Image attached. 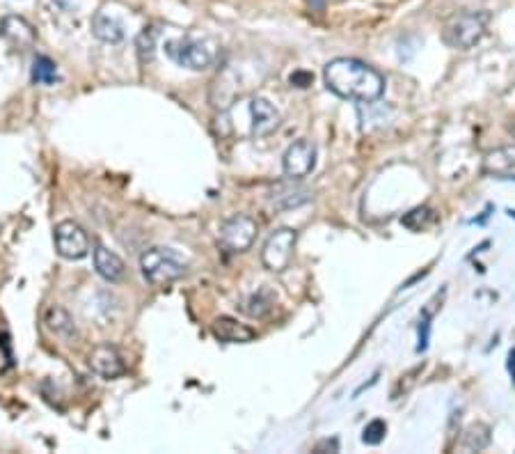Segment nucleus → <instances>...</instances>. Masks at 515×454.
Instances as JSON below:
<instances>
[{"instance_id":"22","label":"nucleus","mask_w":515,"mask_h":454,"mask_svg":"<svg viewBox=\"0 0 515 454\" xmlns=\"http://www.w3.org/2000/svg\"><path fill=\"white\" fill-rule=\"evenodd\" d=\"M156 39H158V30L156 28H145L142 33L138 35V56H140V62H149L154 58L156 53Z\"/></svg>"},{"instance_id":"24","label":"nucleus","mask_w":515,"mask_h":454,"mask_svg":"<svg viewBox=\"0 0 515 454\" xmlns=\"http://www.w3.org/2000/svg\"><path fill=\"white\" fill-rule=\"evenodd\" d=\"M314 452H339L337 438H323L321 443L314 445Z\"/></svg>"},{"instance_id":"13","label":"nucleus","mask_w":515,"mask_h":454,"mask_svg":"<svg viewBox=\"0 0 515 454\" xmlns=\"http://www.w3.org/2000/svg\"><path fill=\"white\" fill-rule=\"evenodd\" d=\"M211 331L220 342H227V344H245L257 338L255 328H250L248 324H241L239 319L234 317H218L216 322L211 324Z\"/></svg>"},{"instance_id":"10","label":"nucleus","mask_w":515,"mask_h":454,"mask_svg":"<svg viewBox=\"0 0 515 454\" xmlns=\"http://www.w3.org/2000/svg\"><path fill=\"white\" fill-rule=\"evenodd\" d=\"M0 37L3 42L10 46L12 51H30L37 42V30L33 28V23L26 21L17 14H7L0 21Z\"/></svg>"},{"instance_id":"9","label":"nucleus","mask_w":515,"mask_h":454,"mask_svg":"<svg viewBox=\"0 0 515 454\" xmlns=\"http://www.w3.org/2000/svg\"><path fill=\"white\" fill-rule=\"evenodd\" d=\"M87 363H90L92 372L97 374V377L106 379V381L120 379L122 374L126 372V365H124V358L120 354V349H117L115 344H110V342L97 344V347L90 351V358H87Z\"/></svg>"},{"instance_id":"18","label":"nucleus","mask_w":515,"mask_h":454,"mask_svg":"<svg viewBox=\"0 0 515 454\" xmlns=\"http://www.w3.org/2000/svg\"><path fill=\"white\" fill-rule=\"evenodd\" d=\"M401 223L412 232H422L435 223V211L429 207H417L401 218Z\"/></svg>"},{"instance_id":"2","label":"nucleus","mask_w":515,"mask_h":454,"mask_svg":"<svg viewBox=\"0 0 515 454\" xmlns=\"http://www.w3.org/2000/svg\"><path fill=\"white\" fill-rule=\"evenodd\" d=\"M140 269L149 285L163 287V285L177 283L179 278H184L188 271V262L184 260V255H181L179 250L154 246L140 255Z\"/></svg>"},{"instance_id":"3","label":"nucleus","mask_w":515,"mask_h":454,"mask_svg":"<svg viewBox=\"0 0 515 454\" xmlns=\"http://www.w3.org/2000/svg\"><path fill=\"white\" fill-rule=\"evenodd\" d=\"M490 23V12H463L456 14L454 19L447 21L445 30H442V42L451 49L470 51L477 46L483 37H486Z\"/></svg>"},{"instance_id":"8","label":"nucleus","mask_w":515,"mask_h":454,"mask_svg":"<svg viewBox=\"0 0 515 454\" xmlns=\"http://www.w3.org/2000/svg\"><path fill=\"white\" fill-rule=\"evenodd\" d=\"M314 166H316V145L307 138H300L293 145H289L287 152L282 156L284 175H287V179H293V182L305 179L309 172L314 170Z\"/></svg>"},{"instance_id":"20","label":"nucleus","mask_w":515,"mask_h":454,"mask_svg":"<svg viewBox=\"0 0 515 454\" xmlns=\"http://www.w3.org/2000/svg\"><path fill=\"white\" fill-rule=\"evenodd\" d=\"M33 81L39 85H51L55 78H58V67H55V62L46 56H39L33 62Z\"/></svg>"},{"instance_id":"11","label":"nucleus","mask_w":515,"mask_h":454,"mask_svg":"<svg viewBox=\"0 0 515 454\" xmlns=\"http://www.w3.org/2000/svg\"><path fill=\"white\" fill-rule=\"evenodd\" d=\"M248 115H250V136H255V138L271 136V133L280 127V122H282L280 111H277L271 101L264 97L250 99Z\"/></svg>"},{"instance_id":"15","label":"nucleus","mask_w":515,"mask_h":454,"mask_svg":"<svg viewBox=\"0 0 515 454\" xmlns=\"http://www.w3.org/2000/svg\"><path fill=\"white\" fill-rule=\"evenodd\" d=\"M483 170H486L488 175H495L497 179L511 175L515 170V145L499 147V150L488 152L486 159H483Z\"/></svg>"},{"instance_id":"14","label":"nucleus","mask_w":515,"mask_h":454,"mask_svg":"<svg viewBox=\"0 0 515 454\" xmlns=\"http://www.w3.org/2000/svg\"><path fill=\"white\" fill-rule=\"evenodd\" d=\"M92 33L103 44H122L126 37V28L120 17L108 12H97L92 19Z\"/></svg>"},{"instance_id":"25","label":"nucleus","mask_w":515,"mask_h":454,"mask_svg":"<svg viewBox=\"0 0 515 454\" xmlns=\"http://www.w3.org/2000/svg\"><path fill=\"white\" fill-rule=\"evenodd\" d=\"M509 372H511L513 383H515V349L509 354Z\"/></svg>"},{"instance_id":"6","label":"nucleus","mask_w":515,"mask_h":454,"mask_svg":"<svg viewBox=\"0 0 515 454\" xmlns=\"http://www.w3.org/2000/svg\"><path fill=\"white\" fill-rule=\"evenodd\" d=\"M296 244H298V232L291 230V227H280V230H275L271 237L266 239L264 248H261V262H264L268 271L284 273L293 260Z\"/></svg>"},{"instance_id":"23","label":"nucleus","mask_w":515,"mask_h":454,"mask_svg":"<svg viewBox=\"0 0 515 454\" xmlns=\"http://www.w3.org/2000/svg\"><path fill=\"white\" fill-rule=\"evenodd\" d=\"M385 434H387L385 420L376 418V420H371L369 425L362 429V443H367V445H380V443H383Z\"/></svg>"},{"instance_id":"16","label":"nucleus","mask_w":515,"mask_h":454,"mask_svg":"<svg viewBox=\"0 0 515 454\" xmlns=\"http://www.w3.org/2000/svg\"><path fill=\"white\" fill-rule=\"evenodd\" d=\"M291 184L287 186H280L273 193V205L275 209H293V207H300L305 205V202L312 200V191L305 189V186L300 184H293V179H289Z\"/></svg>"},{"instance_id":"17","label":"nucleus","mask_w":515,"mask_h":454,"mask_svg":"<svg viewBox=\"0 0 515 454\" xmlns=\"http://www.w3.org/2000/svg\"><path fill=\"white\" fill-rule=\"evenodd\" d=\"M490 445V427L483 425V422H474L465 429L461 448L467 452H481Z\"/></svg>"},{"instance_id":"21","label":"nucleus","mask_w":515,"mask_h":454,"mask_svg":"<svg viewBox=\"0 0 515 454\" xmlns=\"http://www.w3.org/2000/svg\"><path fill=\"white\" fill-rule=\"evenodd\" d=\"M243 310L248 312L250 317L264 319V317L268 315V312L273 310V299H271V294H268V292H257V294H252L250 299L245 301Z\"/></svg>"},{"instance_id":"19","label":"nucleus","mask_w":515,"mask_h":454,"mask_svg":"<svg viewBox=\"0 0 515 454\" xmlns=\"http://www.w3.org/2000/svg\"><path fill=\"white\" fill-rule=\"evenodd\" d=\"M46 322H49V326L53 328L55 333L65 335V338H74V335H76L74 319L69 317V312H67V310H62V308H51V310H49V319H46Z\"/></svg>"},{"instance_id":"7","label":"nucleus","mask_w":515,"mask_h":454,"mask_svg":"<svg viewBox=\"0 0 515 454\" xmlns=\"http://www.w3.org/2000/svg\"><path fill=\"white\" fill-rule=\"evenodd\" d=\"M53 241L58 255L71 262L83 260L90 253V237H87V232L76 221H62L55 225Z\"/></svg>"},{"instance_id":"1","label":"nucleus","mask_w":515,"mask_h":454,"mask_svg":"<svg viewBox=\"0 0 515 454\" xmlns=\"http://www.w3.org/2000/svg\"><path fill=\"white\" fill-rule=\"evenodd\" d=\"M323 83L332 95L371 104L385 92V76L358 58H335L323 67Z\"/></svg>"},{"instance_id":"4","label":"nucleus","mask_w":515,"mask_h":454,"mask_svg":"<svg viewBox=\"0 0 515 454\" xmlns=\"http://www.w3.org/2000/svg\"><path fill=\"white\" fill-rule=\"evenodd\" d=\"M165 53L174 62V65L190 69V72H206L216 65L218 53L213 49L211 42L200 37H177L165 42Z\"/></svg>"},{"instance_id":"12","label":"nucleus","mask_w":515,"mask_h":454,"mask_svg":"<svg viewBox=\"0 0 515 454\" xmlns=\"http://www.w3.org/2000/svg\"><path fill=\"white\" fill-rule=\"evenodd\" d=\"M94 269H97L99 276L108 283H122L126 278V264L124 260L113 250H108L103 244L94 246Z\"/></svg>"},{"instance_id":"5","label":"nucleus","mask_w":515,"mask_h":454,"mask_svg":"<svg viewBox=\"0 0 515 454\" xmlns=\"http://www.w3.org/2000/svg\"><path fill=\"white\" fill-rule=\"evenodd\" d=\"M259 234V225L252 216L248 214H234L229 216L227 221L220 225L218 241L220 248L229 255H241L245 250H250V246L255 244Z\"/></svg>"}]
</instances>
